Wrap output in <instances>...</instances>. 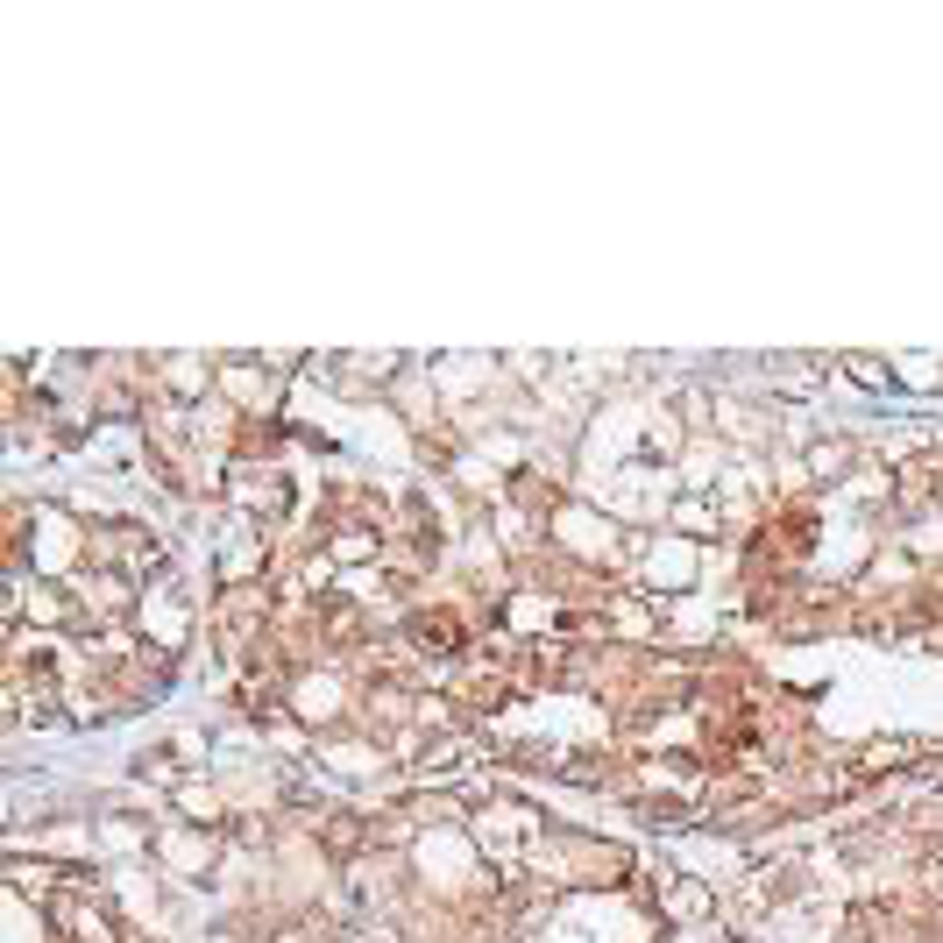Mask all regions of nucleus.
<instances>
[{"instance_id":"nucleus-1","label":"nucleus","mask_w":943,"mask_h":943,"mask_svg":"<svg viewBox=\"0 0 943 943\" xmlns=\"http://www.w3.org/2000/svg\"><path fill=\"white\" fill-rule=\"evenodd\" d=\"M185 618H191V610H185V596H178V589H164V582H149V596H143V639H149V646H164V652H178V646H185V631H191Z\"/></svg>"},{"instance_id":"nucleus-2","label":"nucleus","mask_w":943,"mask_h":943,"mask_svg":"<svg viewBox=\"0 0 943 943\" xmlns=\"http://www.w3.org/2000/svg\"><path fill=\"white\" fill-rule=\"evenodd\" d=\"M14 610H22V625H36V631L92 625V618H79V603H71V589H50V582H22V589H14Z\"/></svg>"},{"instance_id":"nucleus-3","label":"nucleus","mask_w":943,"mask_h":943,"mask_svg":"<svg viewBox=\"0 0 943 943\" xmlns=\"http://www.w3.org/2000/svg\"><path fill=\"white\" fill-rule=\"evenodd\" d=\"M660 915L681 922V930H703V922H709V887H703V880H667Z\"/></svg>"},{"instance_id":"nucleus-4","label":"nucleus","mask_w":943,"mask_h":943,"mask_svg":"<svg viewBox=\"0 0 943 943\" xmlns=\"http://www.w3.org/2000/svg\"><path fill=\"white\" fill-rule=\"evenodd\" d=\"M852 461H858L852 440H816V448H808V461H802V475H808V483H837Z\"/></svg>"},{"instance_id":"nucleus-5","label":"nucleus","mask_w":943,"mask_h":943,"mask_svg":"<svg viewBox=\"0 0 943 943\" xmlns=\"http://www.w3.org/2000/svg\"><path fill=\"white\" fill-rule=\"evenodd\" d=\"M696 561H703V553H696V547H667V553H660V561H652V568H646V582H652V589H674V582H681V589H688V582H696Z\"/></svg>"},{"instance_id":"nucleus-6","label":"nucleus","mask_w":943,"mask_h":943,"mask_svg":"<svg viewBox=\"0 0 943 943\" xmlns=\"http://www.w3.org/2000/svg\"><path fill=\"white\" fill-rule=\"evenodd\" d=\"M412 639L433 646V652H448V646H461V625H448V618L433 610V618H412Z\"/></svg>"},{"instance_id":"nucleus-7","label":"nucleus","mask_w":943,"mask_h":943,"mask_svg":"<svg viewBox=\"0 0 943 943\" xmlns=\"http://www.w3.org/2000/svg\"><path fill=\"white\" fill-rule=\"evenodd\" d=\"M178 808H185L191 823H214V787H206V780H185V787H178Z\"/></svg>"},{"instance_id":"nucleus-8","label":"nucleus","mask_w":943,"mask_h":943,"mask_svg":"<svg viewBox=\"0 0 943 943\" xmlns=\"http://www.w3.org/2000/svg\"><path fill=\"white\" fill-rule=\"evenodd\" d=\"M370 553H376V532H362V525L334 532V561H370Z\"/></svg>"}]
</instances>
